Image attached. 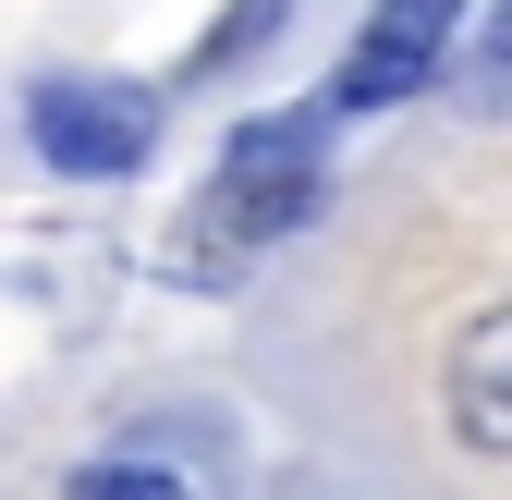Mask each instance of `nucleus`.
Segmentation results:
<instances>
[{
    "label": "nucleus",
    "mask_w": 512,
    "mask_h": 500,
    "mask_svg": "<svg viewBox=\"0 0 512 500\" xmlns=\"http://www.w3.org/2000/svg\"><path fill=\"white\" fill-rule=\"evenodd\" d=\"M305 208H317V122L305 110L244 122V135L220 147V171L196 183V208H183L171 281H232L244 257H269L281 232H305Z\"/></svg>",
    "instance_id": "f257e3e1"
},
{
    "label": "nucleus",
    "mask_w": 512,
    "mask_h": 500,
    "mask_svg": "<svg viewBox=\"0 0 512 500\" xmlns=\"http://www.w3.org/2000/svg\"><path fill=\"white\" fill-rule=\"evenodd\" d=\"M25 122H37V159H49V171H86V183L135 171V159L159 147V98H147V86H110V74H49Z\"/></svg>",
    "instance_id": "f03ea898"
},
{
    "label": "nucleus",
    "mask_w": 512,
    "mask_h": 500,
    "mask_svg": "<svg viewBox=\"0 0 512 500\" xmlns=\"http://www.w3.org/2000/svg\"><path fill=\"white\" fill-rule=\"evenodd\" d=\"M452 37H464V0H378L366 37H354V61H342V86H330V110H391V98H415L439 61H452Z\"/></svg>",
    "instance_id": "7ed1b4c3"
},
{
    "label": "nucleus",
    "mask_w": 512,
    "mask_h": 500,
    "mask_svg": "<svg viewBox=\"0 0 512 500\" xmlns=\"http://www.w3.org/2000/svg\"><path fill=\"white\" fill-rule=\"evenodd\" d=\"M439 403H452V440L512 464V305H488V318H464L452 366H439Z\"/></svg>",
    "instance_id": "20e7f679"
},
{
    "label": "nucleus",
    "mask_w": 512,
    "mask_h": 500,
    "mask_svg": "<svg viewBox=\"0 0 512 500\" xmlns=\"http://www.w3.org/2000/svg\"><path fill=\"white\" fill-rule=\"evenodd\" d=\"M61 500H220V464L183 452V440H122V452H98Z\"/></svg>",
    "instance_id": "39448f33"
},
{
    "label": "nucleus",
    "mask_w": 512,
    "mask_h": 500,
    "mask_svg": "<svg viewBox=\"0 0 512 500\" xmlns=\"http://www.w3.org/2000/svg\"><path fill=\"white\" fill-rule=\"evenodd\" d=\"M464 98H476L488 122H512V0H500V13H488V37L464 49Z\"/></svg>",
    "instance_id": "423d86ee"
}]
</instances>
